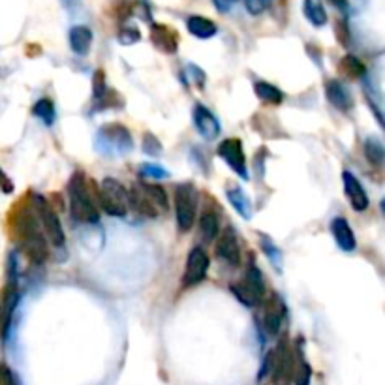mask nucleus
<instances>
[{
	"mask_svg": "<svg viewBox=\"0 0 385 385\" xmlns=\"http://www.w3.org/2000/svg\"><path fill=\"white\" fill-rule=\"evenodd\" d=\"M16 235L19 241L21 250L26 254V258L32 264H44L49 256L46 235L41 231V226L38 222V216L34 213V207H26L21 211L16 218Z\"/></svg>",
	"mask_w": 385,
	"mask_h": 385,
	"instance_id": "nucleus-1",
	"label": "nucleus"
},
{
	"mask_svg": "<svg viewBox=\"0 0 385 385\" xmlns=\"http://www.w3.org/2000/svg\"><path fill=\"white\" fill-rule=\"evenodd\" d=\"M68 199H70V213L74 220L83 224H96L100 220V213L91 190L86 186V175L83 171H76L68 183Z\"/></svg>",
	"mask_w": 385,
	"mask_h": 385,
	"instance_id": "nucleus-2",
	"label": "nucleus"
},
{
	"mask_svg": "<svg viewBox=\"0 0 385 385\" xmlns=\"http://www.w3.org/2000/svg\"><path fill=\"white\" fill-rule=\"evenodd\" d=\"M168 194L160 184L136 183L130 192V209H136L143 216L156 218L168 211Z\"/></svg>",
	"mask_w": 385,
	"mask_h": 385,
	"instance_id": "nucleus-3",
	"label": "nucleus"
},
{
	"mask_svg": "<svg viewBox=\"0 0 385 385\" xmlns=\"http://www.w3.org/2000/svg\"><path fill=\"white\" fill-rule=\"evenodd\" d=\"M98 201L109 216H126L130 211V192L124 188V184L113 177H106L100 183Z\"/></svg>",
	"mask_w": 385,
	"mask_h": 385,
	"instance_id": "nucleus-4",
	"label": "nucleus"
},
{
	"mask_svg": "<svg viewBox=\"0 0 385 385\" xmlns=\"http://www.w3.org/2000/svg\"><path fill=\"white\" fill-rule=\"evenodd\" d=\"M96 147L98 151L109 154V156L126 154L134 147L132 134L128 132V128L117 124V122L104 124L96 134Z\"/></svg>",
	"mask_w": 385,
	"mask_h": 385,
	"instance_id": "nucleus-5",
	"label": "nucleus"
},
{
	"mask_svg": "<svg viewBox=\"0 0 385 385\" xmlns=\"http://www.w3.org/2000/svg\"><path fill=\"white\" fill-rule=\"evenodd\" d=\"M231 294L246 306H258L265 299L264 274L256 265H249L241 280L231 284Z\"/></svg>",
	"mask_w": 385,
	"mask_h": 385,
	"instance_id": "nucleus-6",
	"label": "nucleus"
},
{
	"mask_svg": "<svg viewBox=\"0 0 385 385\" xmlns=\"http://www.w3.org/2000/svg\"><path fill=\"white\" fill-rule=\"evenodd\" d=\"M32 203H34L32 207H34V213L38 216V222H40L44 235L49 239L53 246H64V241H66L64 229H62V224L53 205L46 198H41V196H32Z\"/></svg>",
	"mask_w": 385,
	"mask_h": 385,
	"instance_id": "nucleus-7",
	"label": "nucleus"
},
{
	"mask_svg": "<svg viewBox=\"0 0 385 385\" xmlns=\"http://www.w3.org/2000/svg\"><path fill=\"white\" fill-rule=\"evenodd\" d=\"M198 211V190L192 183H181L175 186V214L181 231H190Z\"/></svg>",
	"mask_w": 385,
	"mask_h": 385,
	"instance_id": "nucleus-8",
	"label": "nucleus"
},
{
	"mask_svg": "<svg viewBox=\"0 0 385 385\" xmlns=\"http://www.w3.org/2000/svg\"><path fill=\"white\" fill-rule=\"evenodd\" d=\"M218 156L228 164V168L235 175H239L243 181H249V164H246V156H244V149L241 139L228 137V139L220 141V145H218Z\"/></svg>",
	"mask_w": 385,
	"mask_h": 385,
	"instance_id": "nucleus-9",
	"label": "nucleus"
},
{
	"mask_svg": "<svg viewBox=\"0 0 385 385\" xmlns=\"http://www.w3.org/2000/svg\"><path fill=\"white\" fill-rule=\"evenodd\" d=\"M209 273V256L201 246H194L188 252L186 265H184V274H183V284L186 286H196L205 280Z\"/></svg>",
	"mask_w": 385,
	"mask_h": 385,
	"instance_id": "nucleus-10",
	"label": "nucleus"
},
{
	"mask_svg": "<svg viewBox=\"0 0 385 385\" xmlns=\"http://www.w3.org/2000/svg\"><path fill=\"white\" fill-rule=\"evenodd\" d=\"M264 306H261V324L267 335H276L282 327L286 316V306L279 295L273 294L271 297H265Z\"/></svg>",
	"mask_w": 385,
	"mask_h": 385,
	"instance_id": "nucleus-11",
	"label": "nucleus"
},
{
	"mask_svg": "<svg viewBox=\"0 0 385 385\" xmlns=\"http://www.w3.org/2000/svg\"><path fill=\"white\" fill-rule=\"evenodd\" d=\"M17 301H19V294H17L16 279H11L0 295V335H2V339L8 336V329H10L11 316L16 312Z\"/></svg>",
	"mask_w": 385,
	"mask_h": 385,
	"instance_id": "nucleus-12",
	"label": "nucleus"
},
{
	"mask_svg": "<svg viewBox=\"0 0 385 385\" xmlns=\"http://www.w3.org/2000/svg\"><path fill=\"white\" fill-rule=\"evenodd\" d=\"M216 256L220 259H224L228 265H239L241 261V246H239L237 231L234 228H226L220 234V237H216Z\"/></svg>",
	"mask_w": 385,
	"mask_h": 385,
	"instance_id": "nucleus-13",
	"label": "nucleus"
},
{
	"mask_svg": "<svg viewBox=\"0 0 385 385\" xmlns=\"http://www.w3.org/2000/svg\"><path fill=\"white\" fill-rule=\"evenodd\" d=\"M342 183H344L346 198L354 207V211H357V213L366 211L369 209V196H366V190L363 188V184L359 183V179L355 177L354 173L344 171L342 173Z\"/></svg>",
	"mask_w": 385,
	"mask_h": 385,
	"instance_id": "nucleus-14",
	"label": "nucleus"
},
{
	"mask_svg": "<svg viewBox=\"0 0 385 385\" xmlns=\"http://www.w3.org/2000/svg\"><path fill=\"white\" fill-rule=\"evenodd\" d=\"M192 119H194V126L201 134L207 141H213L220 136V122L214 117L213 113L209 111L205 106H196L192 111Z\"/></svg>",
	"mask_w": 385,
	"mask_h": 385,
	"instance_id": "nucleus-15",
	"label": "nucleus"
},
{
	"mask_svg": "<svg viewBox=\"0 0 385 385\" xmlns=\"http://www.w3.org/2000/svg\"><path fill=\"white\" fill-rule=\"evenodd\" d=\"M325 96H327L331 106L336 107L342 113H348L354 107V98H351L350 89L339 79H329L325 83Z\"/></svg>",
	"mask_w": 385,
	"mask_h": 385,
	"instance_id": "nucleus-16",
	"label": "nucleus"
},
{
	"mask_svg": "<svg viewBox=\"0 0 385 385\" xmlns=\"http://www.w3.org/2000/svg\"><path fill=\"white\" fill-rule=\"evenodd\" d=\"M151 41L156 49L162 53L173 55L179 49V34L168 25H152L151 26Z\"/></svg>",
	"mask_w": 385,
	"mask_h": 385,
	"instance_id": "nucleus-17",
	"label": "nucleus"
},
{
	"mask_svg": "<svg viewBox=\"0 0 385 385\" xmlns=\"http://www.w3.org/2000/svg\"><path fill=\"white\" fill-rule=\"evenodd\" d=\"M331 234L335 237L340 250L354 252V250L357 249V241H355V235L354 231H351V226L344 216H336L335 220L331 222Z\"/></svg>",
	"mask_w": 385,
	"mask_h": 385,
	"instance_id": "nucleus-18",
	"label": "nucleus"
},
{
	"mask_svg": "<svg viewBox=\"0 0 385 385\" xmlns=\"http://www.w3.org/2000/svg\"><path fill=\"white\" fill-rule=\"evenodd\" d=\"M291 378H294L295 385H309L310 384V378H312V369H310V365L306 363V359H304V354H303V348L301 346H297V350L291 354Z\"/></svg>",
	"mask_w": 385,
	"mask_h": 385,
	"instance_id": "nucleus-19",
	"label": "nucleus"
},
{
	"mask_svg": "<svg viewBox=\"0 0 385 385\" xmlns=\"http://www.w3.org/2000/svg\"><path fill=\"white\" fill-rule=\"evenodd\" d=\"M70 47L77 55H86L92 47V31L85 25H76L70 29Z\"/></svg>",
	"mask_w": 385,
	"mask_h": 385,
	"instance_id": "nucleus-20",
	"label": "nucleus"
},
{
	"mask_svg": "<svg viewBox=\"0 0 385 385\" xmlns=\"http://www.w3.org/2000/svg\"><path fill=\"white\" fill-rule=\"evenodd\" d=\"M226 196H228L231 207L239 213V216L244 218V220H250V218H252V201H250V198L246 196V192H244L243 188H239L237 184H235V186H228Z\"/></svg>",
	"mask_w": 385,
	"mask_h": 385,
	"instance_id": "nucleus-21",
	"label": "nucleus"
},
{
	"mask_svg": "<svg viewBox=\"0 0 385 385\" xmlns=\"http://www.w3.org/2000/svg\"><path fill=\"white\" fill-rule=\"evenodd\" d=\"M186 29L188 32L199 40H209V38H213L214 34L218 32L216 25H214L213 21L207 19V17L201 16H190L186 19Z\"/></svg>",
	"mask_w": 385,
	"mask_h": 385,
	"instance_id": "nucleus-22",
	"label": "nucleus"
},
{
	"mask_svg": "<svg viewBox=\"0 0 385 385\" xmlns=\"http://www.w3.org/2000/svg\"><path fill=\"white\" fill-rule=\"evenodd\" d=\"M254 92H256V96L264 101V104H267V106H280L282 100H284V94H282L279 86L271 85V83L267 81L254 83Z\"/></svg>",
	"mask_w": 385,
	"mask_h": 385,
	"instance_id": "nucleus-23",
	"label": "nucleus"
},
{
	"mask_svg": "<svg viewBox=\"0 0 385 385\" xmlns=\"http://www.w3.org/2000/svg\"><path fill=\"white\" fill-rule=\"evenodd\" d=\"M199 234L205 243H211L218 237V214L214 211H205L199 218Z\"/></svg>",
	"mask_w": 385,
	"mask_h": 385,
	"instance_id": "nucleus-24",
	"label": "nucleus"
},
{
	"mask_svg": "<svg viewBox=\"0 0 385 385\" xmlns=\"http://www.w3.org/2000/svg\"><path fill=\"white\" fill-rule=\"evenodd\" d=\"M304 17L314 26H324L327 23V11L321 0H304Z\"/></svg>",
	"mask_w": 385,
	"mask_h": 385,
	"instance_id": "nucleus-25",
	"label": "nucleus"
},
{
	"mask_svg": "<svg viewBox=\"0 0 385 385\" xmlns=\"http://www.w3.org/2000/svg\"><path fill=\"white\" fill-rule=\"evenodd\" d=\"M365 156L372 166H381L385 158V149L378 137H366L365 145H363Z\"/></svg>",
	"mask_w": 385,
	"mask_h": 385,
	"instance_id": "nucleus-26",
	"label": "nucleus"
},
{
	"mask_svg": "<svg viewBox=\"0 0 385 385\" xmlns=\"http://www.w3.org/2000/svg\"><path fill=\"white\" fill-rule=\"evenodd\" d=\"M339 68H340V71H342L344 76L350 77V79H359V77H363L366 74L365 64H363V62L354 55H346L344 59L340 61Z\"/></svg>",
	"mask_w": 385,
	"mask_h": 385,
	"instance_id": "nucleus-27",
	"label": "nucleus"
},
{
	"mask_svg": "<svg viewBox=\"0 0 385 385\" xmlns=\"http://www.w3.org/2000/svg\"><path fill=\"white\" fill-rule=\"evenodd\" d=\"M32 115L40 119L44 124L51 126V124L55 122V106H53V101L47 100V98L38 100L34 106H32Z\"/></svg>",
	"mask_w": 385,
	"mask_h": 385,
	"instance_id": "nucleus-28",
	"label": "nucleus"
},
{
	"mask_svg": "<svg viewBox=\"0 0 385 385\" xmlns=\"http://www.w3.org/2000/svg\"><path fill=\"white\" fill-rule=\"evenodd\" d=\"M261 249L265 250L267 258L271 259V264H273L274 267L280 269V250L276 249L273 241H271L269 237H265V235H261Z\"/></svg>",
	"mask_w": 385,
	"mask_h": 385,
	"instance_id": "nucleus-29",
	"label": "nucleus"
},
{
	"mask_svg": "<svg viewBox=\"0 0 385 385\" xmlns=\"http://www.w3.org/2000/svg\"><path fill=\"white\" fill-rule=\"evenodd\" d=\"M143 151L151 154V156H158L162 152V143L158 141V137L154 134H145L143 136Z\"/></svg>",
	"mask_w": 385,
	"mask_h": 385,
	"instance_id": "nucleus-30",
	"label": "nucleus"
},
{
	"mask_svg": "<svg viewBox=\"0 0 385 385\" xmlns=\"http://www.w3.org/2000/svg\"><path fill=\"white\" fill-rule=\"evenodd\" d=\"M139 40H141V34H139L136 26H124L119 32V41H121L122 46H132V44Z\"/></svg>",
	"mask_w": 385,
	"mask_h": 385,
	"instance_id": "nucleus-31",
	"label": "nucleus"
},
{
	"mask_svg": "<svg viewBox=\"0 0 385 385\" xmlns=\"http://www.w3.org/2000/svg\"><path fill=\"white\" fill-rule=\"evenodd\" d=\"M141 175L145 179H164L168 177V171L162 166H158V164H143Z\"/></svg>",
	"mask_w": 385,
	"mask_h": 385,
	"instance_id": "nucleus-32",
	"label": "nucleus"
},
{
	"mask_svg": "<svg viewBox=\"0 0 385 385\" xmlns=\"http://www.w3.org/2000/svg\"><path fill=\"white\" fill-rule=\"evenodd\" d=\"M271 4H273V0H246V10L252 16H261Z\"/></svg>",
	"mask_w": 385,
	"mask_h": 385,
	"instance_id": "nucleus-33",
	"label": "nucleus"
},
{
	"mask_svg": "<svg viewBox=\"0 0 385 385\" xmlns=\"http://www.w3.org/2000/svg\"><path fill=\"white\" fill-rule=\"evenodd\" d=\"M336 38L342 46H348V41H350V32H348V25H346V21H340L336 23Z\"/></svg>",
	"mask_w": 385,
	"mask_h": 385,
	"instance_id": "nucleus-34",
	"label": "nucleus"
},
{
	"mask_svg": "<svg viewBox=\"0 0 385 385\" xmlns=\"http://www.w3.org/2000/svg\"><path fill=\"white\" fill-rule=\"evenodd\" d=\"M0 385H19L11 374V370H8L6 366H0Z\"/></svg>",
	"mask_w": 385,
	"mask_h": 385,
	"instance_id": "nucleus-35",
	"label": "nucleus"
},
{
	"mask_svg": "<svg viewBox=\"0 0 385 385\" xmlns=\"http://www.w3.org/2000/svg\"><path fill=\"white\" fill-rule=\"evenodd\" d=\"M188 76L192 77L194 81H196V85L203 86V81H205V74H203V71L199 70L198 66L190 64V66H188Z\"/></svg>",
	"mask_w": 385,
	"mask_h": 385,
	"instance_id": "nucleus-36",
	"label": "nucleus"
},
{
	"mask_svg": "<svg viewBox=\"0 0 385 385\" xmlns=\"http://www.w3.org/2000/svg\"><path fill=\"white\" fill-rule=\"evenodd\" d=\"M0 190L4 194H10L11 190H14V184H11V181L8 179V175H6L2 169H0Z\"/></svg>",
	"mask_w": 385,
	"mask_h": 385,
	"instance_id": "nucleus-37",
	"label": "nucleus"
},
{
	"mask_svg": "<svg viewBox=\"0 0 385 385\" xmlns=\"http://www.w3.org/2000/svg\"><path fill=\"white\" fill-rule=\"evenodd\" d=\"M234 2H237V0H214V4H216L218 10H222V11H228Z\"/></svg>",
	"mask_w": 385,
	"mask_h": 385,
	"instance_id": "nucleus-38",
	"label": "nucleus"
},
{
	"mask_svg": "<svg viewBox=\"0 0 385 385\" xmlns=\"http://www.w3.org/2000/svg\"><path fill=\"white\" fill-rule=\"evenodd\" d=\"M331 4H335L336 8H342V6L346 4V0H329Z\"/></svg>",
	"mask_w": 385,
	"mask_h": 385,
	"instance_id": "nucleus-39",
	"label": "nucleus"
}]
</instances>
